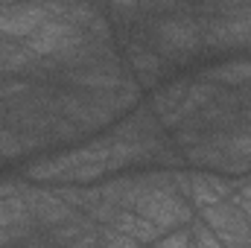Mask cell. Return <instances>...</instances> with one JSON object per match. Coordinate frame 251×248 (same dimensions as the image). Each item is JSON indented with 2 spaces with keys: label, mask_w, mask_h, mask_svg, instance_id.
Segmentation results:
<instances>
[{
  "label": "cell",
  "mask_w": 251,
  "mask_h": 248,
  "mask_svg": "<svg viewBox=\"0 0 251 248\" xmlns=\"http://www.w3.org/2000/svg\"><path fill=\"white\" fill-rule=\"evenodd\" d=\"M149 47L164 64H184L196 59L204 50V38L193 6L178 3L167 15H149Z\"/></svg>",
  "instance_id": "1"
},
{
  "label": "cell",
  "mask_w": 251,
  "mask_h": 248,
  "mask_svg": "<svg viewBox=\"0 0 251 248\" xmlns=\"http://www.w3.org/2000/svg\"><path fill=\"white\" fill-rule=\"evenodd\" d=\"M137 216L149 219L158 231L170 234V231H178V228H187L190 222L196 219L193 213V204L184 201L176 190H146L134 207H131Z\"/></svg>",
  "instance_id": "2"
},
{
  "label": "cell",
  "mask_w": 251,
  "mask_h": 248,
  "mask_svg": "<svg viewBox=\"0 0 251 248\" xmlns=\"http://www.w3.org/2000/svg\"><path fill=\"white\" fill-rule=\"evenodd\" d=\"M199 219L216 234L222 248H251V225L231 198L222 204L199 210Z\"/></svg>",
  "instance_id": "3"
},
{
  "label": "cell",
  "mask_w": 251,
  "mask_h": 248,
  "mask_svg": "<svg viewBox=\"0 0 251 248\" xmlns=\"http://www.w3.org/2000/svg\"><path fill=\"white\" fill-rule=\"evenodd\" d=\"M21 198H24V204H26V210H29V216H32L38 231L56 228V225H62V222L76 216V210L64 204L62 198L56 196V190H47V187L26 184L24 193H21Z\"/></svg>",
  "instance_id": "4"
},
{
  "label": "cell",
  "mask_w": 251,
  "mask_h": 248,
  "mask_svg": "<svg viewBox=\"0 0 251 248\" xmlns=\"http://www.w3.org/2000/svg\"><path fill=\"white\" fill-rule=\"evenodd\" d=\"M47 21L50 6H0V35L9 41H26Z\"/></svg>",
  "instance_id": "5"
},
{
  "label": "cell",
  "mask_w": 251,
  "mask_h": 248,
  "mask_svg": "<svg viewBox=\"0 0 251 248\" xmlns=\"http://www.w3.org/2000/svg\"><path fill=\"white\" fill-rule=\"evenodd\" d=\"M234 196V181L216 173H193V193H190V204L204 210L213 204H222Z\"/></svg>",
  "instance_id": "6"
},
{
  "label": "cell",
  "mask_w": 251,
  "mask_h": 248,
  "mask_svg": "<svg viewBox=\"0 0 251 248\" xmlns=\"http://www.w3.org/2000/svg\"><path fill=\"white\" fill-rule=\"evenodd\" d=\"M111 228L120 231V234H126V237H131L137 246H155V243L164 237V231H158L149 219L137 216L134 210H120V213L114 216Z\"/></svg>",
  "instance_id": "7"
},
{
  "label": "cell",
  "mask_w": 251,
  "mask_h": 248,
  "mask_svg": "<svg viewBox=\"0 0 251 248\" xmlns=\"http://www.w3.org/2000/svg\"><path fill=\"white\" fill-rule=\"evenodd\" d=\"M190 85H193V79H176V82H170L167 88H158L155 94H152V102H149V108L155 111V117L164 123L170 114H176V108L184 102V97H187Z\"/></svg>",
  "instance_id": "8"
},
{
  "label": "cell",
  "mask_w": 251,
  "mask_h": 248,
  "mask_svg": "<svg viewBox=\"0 0 251 248\" xmlns=\"http://www.w3.org/2000/svg\"><path fill=\"white\" fill-rule=\"evenodd\" d=\"M204 82H213L219 88H243V85H251V59H240V62H225L216 64L210 70L201 73Z\"/></svg>",
  "instance_id": "9"
},
{
  "label": "cell",
  "mask_w": 251,
  "mask_h": 248,
  "mask_svg": "<svg viewBox=\"0 0 251 248\" xmlns=\"http://www.w3.org/2000/svg\"><path fill=\"white\" fill-rule=\"evenodd\" d=\"M44 146L38 137H29V134H18L6 125H0V158H21L32 149Z\"/></svg>",
  "instance_id": "10"
},
{
  "label": "cell",
  "mask_w": 251,
  "mask_h": 248,
  "mask_svg": "<svg viewBox=\"0 0 251 248\" xmlns=\"http://www.w3.org/2000/svg\"><path fill=\"white\" fill-rule=\"evenodd\" d=\"M187 228H190V237H193V248H222V243L216 240V234L201 219H193Z\"/></svg>",
  "instance_id": "11"
},
{
  "label": "cell",
  "mask_w": 251,
  "mask_h": 248,
  "mask_svg": "<svg viewBox=\"0 0 251 248\" xmlns=\"http://www.w3.org/2000/svg\"><path fill=\"white\" fill-rule=\"evenodd\" d=\"M97 237H100V243H102L105 248H143V246H137L131 237L114 231L111 225H100V228H97Z\"/></svg>",
  "instance_id": "12"
},
{
  "label": "cell",
  "mask_w": 251,
  "mask_h": 248,
  "mask_svg": "<svg viewBox=\"0 0 251 248\" xmlns=\"http://www.w3.org/2000/svg\"><path fill=\"white\" fill-rule=\"evenodd\" d=\"M152 248H193V237H190V228H178V231H170L164 234Z\"/></svg>",
  "instance_id": "13"
},
{
  "label": "cell",
  "mask_w": 251,
  "mask_h": 248,
  "mask_svg": "<svg viewBox=\"0 0 251 248\" xmlns=\"http://www.w3.org/2000/svg\"><path fill=\"white\" fill-rule=\"evenodd\" d=\"M234 193H237L240 198H246V201H251V175H246V178H240V181H234Z\"/></svg>",
  "instance_id": "14"
},
{
  "label": "cell",
  "mask_w": 251,
  "mask_h": 248,
  "mask_svg": "<svg viewBox=\"0 0 251 248\" xmlns=\"http://www.w3.org/2000/svg\"><path fill=\"white\" fill-rule=\"evenodd\" d=\"M67 248H105V246L100 243V237H97V231H94V234H88V237H82L79 243H73V246H67Z\"/></svg>",
  "instance_id": "15"
},
{
  "label": "cell",
  "mask_w": 251,
  "mask_h": 248,
  "mask_svg": "<svg viewBox=\"0 0 251 248\" xmlns=\"http://www.w3.org/2000/svg\"><path fill=\"white\" fill-rule=\"evenodd\" d=\"M231 201H234V204H237V207H240V210H243V216H246V219H249V225H251V201H246V198H240V196H237V193H234V196H231Z\"/></svg>",
  "instance_id": "16"
},
{
  "label": "cell",
  "mask_w": 251,
  "mask_h": 248,
  "mask_svg": "<svg viewBox=\"0 0 251 248\" xmlns=\"http://www.w3.org/2000/svg\"><path fill=\"white\" fill-rule=\"evenodd\" d=\"M243 120L251 125V91L246 94V102H243Z\"/></svg>",
  "instance_id": "17"
}]
</instances>
